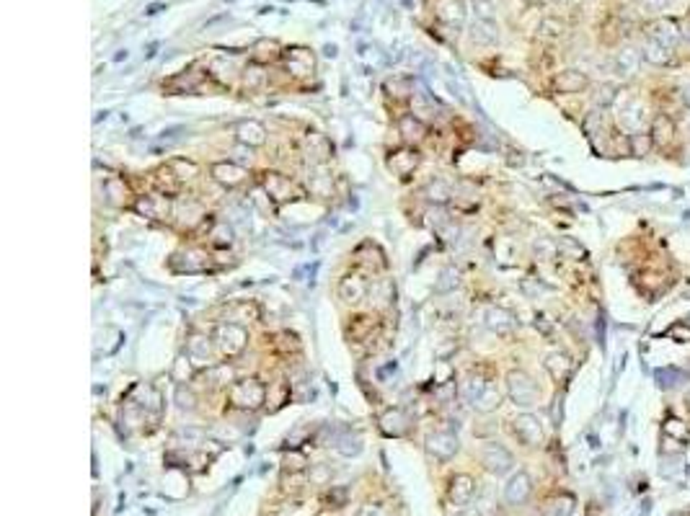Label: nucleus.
Segmentation results:
<instances>
[{
    "mask_svg": "<svg viewBox=\"0 0 690 516\" xmlns=\"http://www.w3.org/2000/svg\"><path fill=\"white\" fill-rule=\"evenodd\" d=\"M489 382H491V380H489V377H486L481 369H470V372L463 377V382H460V395H463V398H466L470 406H473V403L478 400V395H481V392L486 390V385H489Z\"/></svg>",
    "mask_w": 690,
    "mask_h": 516,
    "instance_id": "nucleus-20",
    "label": "nucleus"
},
{
    "mask_svg": "<svg viewBox=\"0 0 690 516\" xmlns=\"http://www.w3.org/2000/svg\"><path fill=\"white\" fill-rule=\"evenodd\" d=\"M473 491H476V485H473L468 475H455L450 482V501L458 503V506H466L473 499Z\"/></svg>",
    "mask_w": 690,
    "mask_h": 516,
    "instance_id": "nucleus-25",
    "label": "nucleus"
},
{
    "mask_svg": "<svg viewBox=\"0 0 690 516\" xmlns=\"http://www.w3.org/2000/svg\"><path fill=\"white\" fill-rule=\"evenodd\" d=\"M680 96H682V101L688 103V109H690V80H688V83H685V85H682Z\"/></svg>",
    "mask_w": 690,
    "mask_h": 516,
    "instance_id": "nucleus-52",
    "label": "nucleus"
},
{
    "mask_svg": "<svg viewBox=\"0 0 690 516\" xmlns=\"http://www.w3.org/2000/svg\"><path fill=\"white\" fill-rule=\"evenodd\" d=\"M380 426H383V432L388 434V436H401V434H406V429H409V418H406L403 411L393 408V411H388V413L380 418Z\"/></svg>",
    "mask_w": 690,
    "mask_h": 516,
    "instance_id": "nucleus-27",
    "label": "nucleus"
},
{
    "mask_svg": "<svg viewBox=\"0 0 690 516\" xmlns=\"http://www.w3.org/2000/svg\"><path fill=\"white\" fill-rule=\"evenodd\" d=\"M673 0H639V6L644 10H665Z\"/></svg>",
    "mask_w": 690,
    "mask_h": 516,
    "instance_id": "nucleus-51",
    "label": "nucleus"
},
{
    "mask_svg": "<svg viewBox=\"0 0 690 516\" xmlns=\"http://www.w3.org/2000/svg\"><path fill=\"white\" fill-rule=\"evenodd\" d=\"M426 199H429V202H437V204L447 202V199H450V186H447L445 181H432V184L426 186Z\"/></svg>",
    "mask_w": 690,
    "mask_h": 516,
    "instance_id": "nucleus-38",
    "label": "nucleus"
},
{
    "mask_svg": "<svg viewBox=\"0 0 690 516\" xmlns=\"http://www.w3.org/2000/svg\"><path fill=\"white\" fill-rule=\"evenodd\" d=\"M398 132L409 142H419V140H424V135H426V124L422 121V119H417L414 114H406V117H401V121H398Z\"/></svg>",
    "mask_w": 690,
    "mask_h": 516,
    "instance_id": "nucleus-28",
    "label": "nucleus"
},
{
    "mask_svg": "<svg viewBox=\"0 0 690 516\" xmlns=\"http://www.w3.org/2000/svg\"><path fill=\"white\" fill-rule=\"evenodd\" d=\"M571 511H574V499L571 496L554 501V516H571Z\"/></svg>",
    "mask_w": 690,
    "mask_h": 516,
    "instance_id": "nucleus-46",
    "label": "nucleus"
},
{
    "mask_svg": "<svg viewBox=\"0 0 690 516\" xmlns=\"http://www.w3.org/2000/svg\"><path fill=\"white\" fill-rule=\"evenodd\" d=\"M176 403H179L181 411H194L196 398H194V395H192V390L179 388V392H176Z\"/></svg>",
    "mask_w": 690,
    "mask_h": 516,
    "instance_id": "nucleus-44",
    "label": "nucleus"
},
{
    "mask_svg": "<svg viewBox=\"0 0 690 516\" xmlns=\"http://www.w3.org/2000/svg\"><path fill=\"white\" fill-rule=\"evenodd\" d=\"M688 127H690V114H688Z\"/></svg>",
    "mask_w": 690,
    "mask_h": 516,
    "instance_id": "nucleus-54",
    "label": "nucleus"
},
{
    "mask_svg": "<svg viewBox=\"0 0 690 516\" xmlns=\"http://www.w3.org/2000/svg\"><path fill=\"white\" fill-rule=\"evenodd\" d=\"M187 356L192 359L194 367H205V364H210V356H213V344H210V339L194 333V336L187 341Z\"/></svg>",
    "mask_w": 690,
    "mask_h": 516,
    "instance_id": "nucleus-22",
    "label": "nucleus"
},
{
    "mask_svg": "<svg viewBox=\"0 0 690 516\" xmlns=\"http://www.w3.org/2000/svg\"><path fill=\"white\" fill-rule=\"evenodd\" d=\"M545 369L556 382H563L571 374V359L563 351H554L545 356Z\"/></svg>",
    "mask_w": 690,
    "mask_h": 516,
    "instance_id": "nucleus-26",
    "label": "nucleus"
},
{
    "mask_svg": "<svg viewBox=\"0 0 690 516\" xmlns=\"http://www.w3.org/2000/svg\"><path fill=\"white\" fill-rule=\"evenodd\" d=\"M481 465L489 470V473L494 475H507L515 465V457H512V452L502 444H496V441H489L484 444L481 449Z\"/></svg>",
    "mask_w": 690,
    "mask_h": 516,
    "instance_id": "nucleus-5",
    "label": "nucleus"
},
{
    "mask_svg": "<svg viewBox=\"0 0 690 516\" xmlns=\"http://www.w3.org/2000/svg\"><path fill=\"white\" fill-rule=\"evenodd\" d=\"M470 36L476 44H496L499 42V26H496V21H478L476 18Z\"/></svg>",
    "mask_w": 690,
    "mask_h": 516,
    "instance_id": "nucleus-29",
    "label": "nucleus"
},
{
    "mask_svg": "<svg viewBox=\"0 0 690 516\" xmlns=\"http://www.w3.org/2000/svg\"><path fill=\"white\" fill-rule=\"evenodd\" d=\"M656 382H659V388H675V385H680L682 382V372L680 369H675V367H665V369H656Z\"/></svg>",
    "mask_w": 690,
    "mask_h": 516,
    "instance_id": "nucleus-36",
    "label": "nucleus"
},
{
    "mask_svg": "<svg viewBox=\"0 0 690 516\" xmlns=\"http://www.w3.org/2000/svg\"><path fill=\"white\" fill-rule=\"evenodd\" d=\"M647 39H654V42L670 47V50H677V44H680V39H682V31L673 18H659V21H654V24L649 26Z\"/></svg>",
    "mask_w": 690,
    "mask_h": 516,
    "instance_id": "nucleus-10",
    "label": "nucleus"
},
{
    "mask_svg": "<svg viewBox=\"0 0 690 516\" xmlns=\"http://www.w3.org/2000/svg\"><path fill=\"white\" fill-rule=\"evenodd\" d=\"M452 277H458V271H455V269H445L443 271V279L445 281H440V284H437V289H440V292H447L450 287H458V281H452Z\"/></svg>",
    "mask_w": 690,
    "mask_h": 516,
    "instance_id": "nucleus-49",
    "label": "nucleus"
},
{
    "mask_svg": "<svg viewBox=\"0 0 690 516\" xmlns=\"http://www.w3.org/2000/svg\"><path fill=\"white\" fill-rule=\"evenodd\" d=\"M641 52H644V59L652 62V65H656V68H665V65H670L673 57H675V50H670V47H665V44L654 42V39H647V42H644V50Z\"/></svg>",
    "mask_w": 690,
    "mask_h": 516,
    "instance_id": "nucleus-23",
    "label": "nucleus"
},
{
    "mask_svg": "<svg viewBox=\"0 0 690 516\" xmlns=\"http://www.w3.org/2000/svg\"><path fill=\"white\" fill-rule=\"evenodd\" d=\"M530 493H533V480H530V475L528 473H515L507 480V485H504V499H507V503H512V506H520V503H525V501L530 499Z\"/></svg>",
    "mask_w": 690,
    "mask_h": 516,
    "instance_id": "nucleus-11",
    "label": "nucleus"
},
{
    "mask_svg": "<svg viewBox=\"0 0 690 516\" xmlns=\"http://www.w3.org/2000/svg\"><path fill=\"white\" fill-rule=\"evenodd\" d=\"M512 429H515V436L522 441V444H528V447H538V444H543V426L538 421L533 413H522L517 415L515 421H512Z\"/></svg>",
    "mask_w": 690,
    "mask_h": 516,
    "instance_id": "nucleus-6",
    "label": "nucleus"
},
{
    "mask_svg": "<svg viewBox=\"0 0 690 516\" xmlns=\"http://www.w3.org/2000/svg\"><path fill=\"white\" fill-rule=\"evenodd\" d=\"M556 253H559V246L548 237H538L536 240V256L540 261H554Z\"/></svg>",
    "mask_w": 690,
    "mask_h": 516,
    "instance_id": "nucleus-40",
    "label": "nucleus"
},
{
    "mask_svg": "<svg viewBox=\"0 0 690 516\" xmlns=\"http://www.w3.org/2000/svg\"><path fill=\"white\" fill-rule=\"evenodd\" d=\"M641 59H644V52H639L636 47H623L613 59V68L621 78H633L641 68Z\"/></svg>",
    "mask_w": 690,
    "mask_h": 516,
    "instance_id": "nucleus-15",
    "label": "nucleus"
},
{
    "mask_svg": "<svg viewBox=\"0 0 690 516\" xmlns=\"http://www.w3.org/2000/svg\"><path fill=\"white\" fill-rule=\"evenodd\" d=\"M561 31H563V26L559 24V21H554V18H545L543 24H540V34H545V36H561Z\"/></svg>",
    "mask_w": 690,
    "mask_h": 516,
    "instance_id": "nucleus-47",
    "label": "nucleus"
},
{
    "mask_svg": "<svg viewBox=\"0 0 690 516\" xmlns=\"http://www.w3.org/2000/svg\"><path fill=\"white\" fill-rule=\"evenodd\" d=\"M411 114L422 121H429V119H435V101L429 98L426 94H414L411 96Z\"/></svg>",
    "mask_w": 690,
    "mask_h": 516,
    "instance_id": "nucleus-31",
    "label": "nucleus"
},
{
    "mask_svg": "<svg viewBox=\"0 0 690 516\" xmlns=\"http://www.w3.org/2000/svg\"><path fill=\"white\" fill-rule=\"evenodd\" d=\"M484 325L491 330V333H496V336L507 339V336H512V333H515V328H517V320H515V315H512L510 310L491 305V307H486V310H484Z\"/></svg>",
    "mask_w": 690,
    "mask_h": 516,
    "instance_id": "nucleus-7",
    "label": "nucleus"
},
{
    "mask_svg": "<svg viewBox=\"0 0 690 516\" xmlns=\"http://www.w3.org/2000/svg\"><path fill=\"white\" fill-rule=\"evenodd\" d=\"M559 3H563V0H559Z\"/></svg>",
    "mask_w": 690,
    "mask_h": 516,
    "instance_id": "nucleus-55",
    "label": "nucleus"
},
{
    "mask_svg": "<svg viewBox=\"0 0 690 516\" xmlns=\"http://www.w3.org/2000/svg\"><path fill=\"white\" fill-rule=\"evenodd\" d=\"M266 400V388L256 377L248 380L233 382V388H228V403L230 408H238V411H256L261 408Z\"/></svg>",
    "mask_w": 690,
    "mask_h": 516,
    "instance_id": "nucleus-1",
    "label": "nucleus"
},
{
    "mask_svg": "<svg viewBox=\"0 0 690 516\" xmlns=\"http://www.w3.org/2000/svg\"><path fill=\"white\" fill-rule=\"evenodd\" d=\"M135 209L140 212V214L150 217V220H166L171 214V199L168 196H161V194L143 196V199L135 204Z\"/></svg>",
    "mask_w": 690,
    "mask_h": 516,
    "instance_id": "nucleus-17",
    "label": "nucleus"
},
{
    "mask_svg": "<svg viewBox=\"0 0 690 516\" xmlns=\"http://www.w3.org/2000/svg\"><path fill=\"white\" fill-rule=\"evenodd\" d=\"M230 313L243 315V320H256L259 318V307L254 302H236V305L230 307Z\"/></svg>",
    "mask_w": 690,
    "mask_h": 516,
    "instance_id": "nucleus-42",
    "label": "nucleus"
},
{
    "mask_svg": "<svg viewBox=\"0 0 690 516\" xmlns=\"http://www.w3.org/2000/svg\"><path fill=\"white\" fill-rule=\"evenodd\" d=\"M615 119L618 127L628 135H636L647 124V106L636 96H618L615 98Z\"/></svg>",
    "mask_w": 690,
    "mask_h": 516,
    "instance_id": "nucleus-2",
    "label": "nucleus"
},
{
    "mask_svg": "<svg viewBox=\"0 0 690 516\" xmlns=\"http://www.w3.org/2000/svg\"><path fill=\"white\" fill-rule=\"evenodd\" d=\"M207 380L213 388H233V367L228 364H220V367H213L210 372H207Z\"/></svg>",
    "mask_w": 690,
    "mask_h": 516,
    "instance_id": "nucleus-35",
    "label": "nucleus"
},
{
    "mask_svg": "<svg viewBox=\"0 0 690 516\" xmlns=\"http://www.w3.org/2000/svg\"><path fill=\"white\" fill-rule=\"evenodd\" d=\"M171 170L176 173V178H179V181H187V178H194L196 173H199V168H196V163H192V161H181V158H176V161L171 163Z\"/></svg>",
    "mask_w": 690,
    "mask_h": 516,
    "instance_id": "nucleus-39",
    "label": "nucleus"
},
{
    "mask_svg": "<svg viewBox=\"0 0 690 516\" xmlns=\"http://www.w3.org/2000/svg\"><path fill=\"white\" fill-rule=\"evenodd\" d=\"M473 13L478 21H496V3L494 0H473Z\"/></svg>",
    "mask_w": 690,
    "mask_h": 516,
    "instance_id": "nucleus-37",
    "label": "nucleus"
},
{
    "mask_svg": "<svg viewBox=\"0 0 690 516\" xmlns=\"http://www.w3.org/2000/svg\"><path fill=\"white\" fill-rule=\"evenodd\" d=\"M649 137H652V142H656V145H667L675 137V121L667 117V114H656V117L652 119Z\"/></svg>",
    "mask_w": 690,
    "mask_h": 516,
    "instance_id": "nucleus-24",
    "label": "nucleus"
},
{
    "mask_svg": "<svg viewBox=\"0 0 690 516\" xmlns=\"http://www.w3.org/2000/svg\"><path fill=\"white\" fill-rule=\"evenodd\" d=\"M426 452L429 457L440 459V462H447V459L458 452V436L450 432H437L426 436Z\"/></svg>",
    "mask_w": 690,
    "mask_h": 516,
    "instance_id": "nucleus-8",
    "label": "nucleus"
},
{
    "mask_svg": "<svg viewBox=\"0 0 690 516\" xmlns=\"http://www.w3.org/2000/svg\"><path fill=\"white\" fill-rule=\"evenodd\" d=\"M507 395L510 400L515 403L517 408H533L538 403V385L536 380L530 377L528 372H522V369H512L507 374Z\"/></svg>",
    "mask_w": 690,
    "mask_h": 516,
    "instance_id": "nucleus-3",
    "label": "nucleus"
},
{
    "mask_svg": "<svg viewBox=\"0 0 690 516\" xmlns=\"http://www.w3.org/2000/svg\"><path fill=\"white\" fill-rule=\"evenodd\" d=\"M685 31H688V39H690V26H688V29H685Z\"/></svg>",
    "mask_w": 690,
    "mask_h": 516,
    "instance_id": "nucleus-53",
    "label": "nucleus"
},
{
    "mask_svg": "<svg viewBox=\"0 0 690 516\" xmlns=\"http://www.w3.org/2000/svg\"><path fill=\"white\" fill-rule=\"evenodd\" d=\"M336 452L344 455V457H357L359 452H362V439H359L357 434L344 432L339 439H336Z\"/></svg>",
    "mask_w": 690,
    "mask_h": 516,
    "instance_id": "nucleus-34",
    "label": "nucleus"
},
{
    "mask_svg": "<svg viewBox=\"0 0 690 516\" xmlns=\"http://www.w3.org/2000/svg\"><path fill=\"white\" fill-rule=\"evenodd\" d=\"M367 289H370V284H367L365 277H359V274H347V277L341 279V284H339V295H341L344 302L357 305V302L365 300Z\"/></svg>",
    "mask_w": 690,
    "mask_h": 516,
    "instance_id": "nucleus-16",
    "label": "nucleus"
},
{
    "mask_svg": "<svg viewBox=\"0 0 690 516\" xmlns=\"http://www.w3.org/2000/svg\"><path fill=\"white\" fill-rule=\"evenodd\" d=\"M236 140L243 147H261L266 142L264 124L256 121V119H243V121H238V127H236Z\"/></svg>",
    "mask_w": 690,
    "mask_h": 516,
    "instance_id": "nucleus-12",
    "label": "nucleus"
},
{
    "mask_svg": "<svg viewBox=\"0 0 690 516\" xmlns=\"http://www.w3.org/2000/svg\"><path fill=\"white\" fill-rule=\"evenodd\" d=\"M556 91L559 94H582L589 85V78L582 70H563L556 75Z\"/></svg>",
    "mask_w": 690,
    "mask_h": 516,
    "instance_id": "nucleus-19",
    "label": "nucleus"
},
{
    "mask_svg": "<svg viewBox=\"0 0 690 516\" xmlns=\"http://www.w3.org/2000/svg\"><path fill=\"white\" fill-rule=\"evenodd\" d=\"M261 186H264L266 196H272L277 204H285L295 199V186H292V181L287 176H282V173H264L261 176Z\"/></svg>",
    "mask_w": 690,
    "mask_h": 516,
    "instance_id": "nucleus-9",
    "label": "nucleus"
},
{
    "mask_svg": "<svg viewBox=\"0 0 690 516\" xmlns=\"http://www.w3.org/2000/svg\"><path fill=\"white\" fill-rule=\"evenodd\" d=\"M287 70L292 75H308L313 73V57L306 50H292V54L287 57Z\"/></svg>",
    "mask_w": 690,
    "mask_h": 516,
    "instance_id": "nucleus-32",
    "label": "nucleus"
},
{
    "mask_svg": "<svg viewBox=\"0 0 690 516\" xmlns=\"http://www.w3.org/2000/svg\"><path fill=\"white\" fill-rule=\"evenodd\" d=\"M419 161H422V158H419V153L414 147H401V150L391 153V158H388V168H391L396 176L406 178L417 170Z\"/></svg>",
    "mask_w": 690,
    "mask_h": 516,
    "instance_id": "nucleus-14",
    "label": "nucleus"
},
{
    "mask_svg": "<svg viewBox=\"0 0 690 516\" xmlns=\"http://www.w3.org/2000/svg\"><path fill=\"white\" fill-rule=\"evenodd\" d=\"M357 516H388V511L383 506H378V503H365V506L359 508Z\"/></svg>",
    "mask_w": 690,
    "mask_h": 516,
    "instance_id": "nucleus-50",
    "label": "nucleus"
},
{
    "mask_svg": "<svg viewBox=\"0 0 690 516\" xmlns=\"http://www.w3.org/2000/svg\"><path fill=\"white\" fill-rule=\"evenodd\" d=\"M213 243L215 246H230V243H233V233H230V228L217 225L213 233Z\"/></svg>",
    "mask_w": 690,
    "mask_h": 516,
    "instance_id": "nucleus-45",
    "label": "nucleus"
},
{
    "mask_svg": "<svg viewBox=\"0 0 690 516\" xmlns=\"http://www.w3.org/2000/svg\"><path fill=\"white\" fill-rule=\"evenodd\" d=\"M329 189H331V178L326 176V173H315V176L310 178V191H313V194L326 196L329 194Z\"/></svg>",
    "mask_w": 690,
    "mask_h": 516,
    "instance_id": "nucleus-41",
    "label": "nucleus"
},
{
    "mask_svg": "<svg viewBox=\"0 0 690 516\" xmlns=\"http://www.w3.org/2000/svg\"><path fill=\"white\" fill-rule=\"evenodd\" d=\"M435 16L443 24L458 26L466 18V6H463V0H435Z\"/></svg>",
    "mask_w": 690,
    "mask_h": 516,
    "instance_id": "nucleus-21",
    "label": "nucleus"
},
{
    "mask_svg": "<svg viewBox=\"0 0 690 516\" xmlns=\"http://www.w3.org/2000/svg\"><path fill=\"white\" fill-rule=\"evenodd\" d=\"M499 403H502V390L496 388V382H489L486 385V390L478 395V400L473 403V408L476 411H481V413H491V411H496L499 408Z\"/></svg>",
    "mask_w": 690,
    "mask_h": 516,
    "instance_id": "nucleus-30",
    "label": "nucleus"
},
{
    "mask_svg": "<svg viewBox=\"0 0 690 516\" xmlns=\"http://www.w3.org/2000/svg\"><path fill=\"white\" fill-rule=\"evenodd\" d=\"M306 158L310 161V165H324L329 158H331V142L326 140L324 135H313L306 137Z\"/></svg>",
    "mask_w": 690,
    "mask_h": 516,
    "instance_id": "nucleus-18",
    "label": "nucleus"
},
{
    "mask_svg": "<svg viewBox=\"0 0 690 516\" xmlns=\"http://www.w3.org/2000/svg\"><path fill=\"white\" fill-rule=\"evenodd\" d=\"M210 173H213V178L220 184V186H225V189H236V186H240L243 181H246V168H240L238 163H215L213 168H210Z\"/></svg>",
    "mask_w": 690,
    "mask_h": 516,
    "instance_id": "nucleus-13",
    "label": "nucleus"
},
{
    "mask_svg": "<svg viewBox=\"0 0 690 516\" xmlns=\"http://www.w3.org/2000/svg\"><path fill=\"white\" fill-rule=\"evenodd\" d=\"M103 191H106V202L114 204V207H122L129 196V189L122 178H109V181L103 184Z\"/></svg>",
    "mask_w": 690,
    "mask_h": 516,
    "instance_id": "nucleus-33",
    "label": "nucleus"
},
{
    "mask_svg": "<svg viewBox=\"0 0 690 516\" xmlns=\"http://www.w3.org/2000/svg\"><path fill=\"white\" fill-rule=\"evenodd\" d=\"M631 145H633V153L636 155H647L649 145H652V137L644 135V132H636V135H631Z\"/></svg>",
    "mask_w": 690,
    "mask_h": 516,
    "instance_id": "nucleus-43",
    "label": "nucleus"
},
{
    "mask_svg": "<svg viewBox=\"0 0 690 516\" xmlns=\"http://www.w3.org/2000/svg\"><path fill=\"white\" fill-rule=\"evenodd\" d=\"M248 344V330L238 323H220L215 328V346L222 356H238Z\"/></svg>",
    "mask_w": 690,
    "mask_h": 516,
    "instance_id": "nucleus-4",
    "label": "nucleus"
},
{
    "mask_svg": "<svg viewBox=\"0 0 690 516\" xmlns=\"http://www.w3.org/2000/svg\"><path fill=\"white\" fill-rule=\"evenodd\" d=\"M261 80H264V73H261L259 68H248L246 75H243V83H246L248 88H256V85H261Z\"/></svg>",
    "mask_w": 690,
    "mask_h": 516,
    "instance_id": "nucleus-48",
    "label": "nucleus"
}]
</instances>
